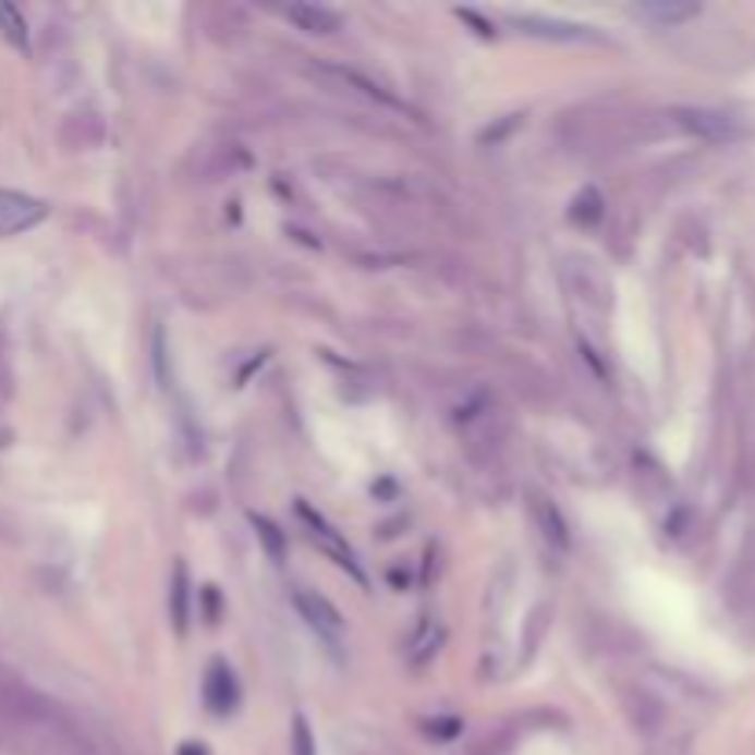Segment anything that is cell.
<instances>
[{
    "label": "cell",
    "mask_w": 755,
    "mask_h": 755,
    "mask_svg": "<svg viewBox=\"0 0 755 755\" xmlns=\"http://www.w3.org/2000/svg\"><path fill=\"white\" fill-rule=\"evenodd\" d=\"M292 755H317V748H314V733H309V722L303 719V715H299V719H295Z\"/></svg>",
    "instance_id": "cell-13"
},
{
    "label": "cell",
    "mask_w": 755,
    "mask_h": 755,
    "mask_svg": "<svg viewBox=\"0 0 755 755\" xmlns=\"http://www.w3.org/2000/svg\"><path fill=\"white\" fill-rule=\"evenodd\" d=\"M203 696H207V704L215 708L218 715H229L232 708H236L240 701V690H236V679H232V671L221 660L210 663L207 671V682H203Z\"/></svg>",
    "instance_id": "cell-5"
},
{
    "label": "cell",
    "mask_w": 755,
    "mask_h": 755,
    "mask_svg": "<svg viewBox=\"0 0 755 755\" xmlns=\"http://www.w3.org/2000/svg\"><path fill=\"white\" fill-rule=\"evenodd\" d=\"M173 626H178V634H185V626H188V571H185V564L173 568Z\"/></svg>",
    "instance_id": "cell-10"
},
{
    "label": "cell",
    "mask_w": 755,
    "mask_h": 755,
    "mask_svg": "<svg viewBox=\"0 0 755 755\" xmlns=\"http://www.w3.org/2000/svg\"><path fill=\"white\" fill-rule=\"evenodd\" d=\"M637 15L653 19L660 26H674V23H685V19L701 15V4H667V0H653V4H642Z\"/></svg>",
    "instance_id": "cell-9"
},
{
    "label": "cell",
    "mask_w": 755,
    "mask_h": 755,
    "mask_svg": "<svg viewBox=\"0 0 755 755\" xmlns=\"http://www.w3.org/2000/svg\"><path fill=\"white\" fill-rule=\"evenodd\" d=\"M251 524H255V531H258V535H263V541H266L269 553H273L277 560L284 557V538H280V531H277L273 524H269L266 516H251Z\"/></svg>",
    "instance_id": "cell-12"
},
{
    "label": "cell",
    "mask_w": 755,
    "mask_h": 755,
    "mask_svg": "<svg viewBox=\"0 0 755 755\" xmlns=\"http://www.w3.org/2000/svg\"><path fill=\"white\" fill-rule=\"evenodd\" d=\"M48 207L41 199L26 196V192L0 188V236H19V232L34 229L37 221H45Z\"/></svg>",
    "instance_id": "cell-2"
},
{
    "label": "cell",
    "mask_w": 755,
    "mask_h": 755,
    "mask_svg": "<svg viewBox=\"0 0 755 755\" xmlns=\"http://www.w3.org/2000/svg\"><path fill=\"white\" fill-rule=\"evenodd\" d=\"M178 755H207V748H203V744H185Z\"/></svg>",
    "instance_id": "cell-15"
},
{
    "label": "cell",
    "mask_w": 755,
    "mask_h": 755,
    "mask_svg": "<svg viewBox=\"0 0 755 755\" xmlns=\"http://www.w3.org/2000/svg\"><path fill=\"white\" fill-rule=\"evenodd\" d=\"M299 516L306 520V527H309V538H314V541H321V546L328 549V553L336 557V564H343V568L351 571V575L357 579V583H365V575H362V568H357L354 553H351V549L343 546V541H340V535H336V531L325 524V516H317V512L309 509V506H299Z\"/></svg>",
    "instance_id": "cell-3"
},
{
    "label": "cell",
    "mask_w": 755,
    "mask_h": 755,
    "mask_svg": "<svg viewBox=\"0 0 755 755\" xmlns=\"http://www.w3.org/2000/svg\"><path fill=\"white\" fill-rule=\"evenodd\" d=\"M458 15L464 19V23L479 26V34H483V37H490V34H494V31H490V26H487V23H483V19H479V15H472V12H458Z\"/></svg>",
    "instance_id": "cell-14"
},
{
    "label": "cell",
    "mask_w": 755,
    "mask_h": 755,
    "mask_svg": "<svg viewBox=\"0 0 755 755\" xmlns=\"http://www.w3.org/2000/svg\"><path fill=\"white\" fill-rule=\"evenodd\" d=\"M280 15H284L288 23H295L299 31H306V34H332V31H340V15H336L332 8H321V4H288Z\"/></svg>",
    "instance_id": "cell-6"
},
{
    "label": "cell",
    "mask_w": 755,
    "mask_h": 755,
    "mask_svg": "<svg viewBox=\"0 0 755 755\" xmlns=\"http://www.w3.org/2000/svg\"><path fill=\"white\" fill-rule=\"evenodd\" d=\"M512 23H516L524 34L553 37V41H583V37H594V34H589V26L557 23V19H538V15H512Z\"/></svg>",
    "instance_id": "cell-7"
},
{
    "label": "cell",
    "mask_w": 755,
    "mask_h": 755,
    "mask_svg": "<svg viewBox=\"0 0 755 755\" xmlns=\"http://www.w3.org/2000/svg\"><path fill=\"white\" fill-rule=\"evenodd\" d=\"M674 122L682 125L685 133L708 141V144H738L744 137H752V130L744 125L738 114L730 111H715V108H674Z\"/></svg>",
    "instance_id": "cell-1"
},
{
    "label": "cell",
    "mask_w": 755,
    "mask_h": 755,
    "mask_svg": "<svg viewBox=\"0 0 755 755\" xmlns=\"http://www.w3.org/2000/svg\"><path fill=\"white\" fill-rule=\"evenodd\" d=\"M0 37L12 48H19V52L31 48V31H26L23 12H19L15 4H4V0H0Z\"/></svg>",
    "instance_id": "cell-8"
},
{
    "label": "cell",
    "mask_w": 755,
    "mask_h": 755,
    "mask_svg": "<svg viewBox=\"0 0 755 755\" xmlns=\"http://www.w3.org/2000/svg\"><path fill=\"white\" fill-rule=\"evenodd\" d=\"M295 605H299V612L306 616V623L314 626L317 634L328 637V642H340V634H343V619L340 612H336L332 605L325 601L321 594H295Z\"/></svg>",
    "instance_id": "cell-4"
},
{
    "label": "cell",
    "mask_w": 755,
    "mask_h": 755,
    "mask_svg": "<svg viewBox=\"0 0 755 755\" xmlns=\"http://www.w3.org/2000/svg\"><path fill=\"white\" fill-rule=\"evenodd\" d=\"M601 215H605V199L597 196L594 188H586L583 196L575 199V210H571V218L583 221V226H594V221L601 218Z\"/></svg>",
    "instance_id": "cell-11"
}]
</instances>
